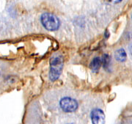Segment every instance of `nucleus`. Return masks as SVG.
I'll return each instance as SVG.
<instances>
[{
    "mask_svg": "<svg viewBox=\"0 0 132 124\" xmlns=\"http://www.w3.org/2000/svg\"><path fill=\"white\" fill-rule=\"evenodd\" d=\"M107 2L109 3H111V4H114V5H115V4H119V3H120L123 0H106Z\"/></svg>",
    "mask_w": 132,
    "mask_h": 124,
    "instance_id": "8",
    "label": "nucleus"
},
{
    "mask_svg": "<svg viewBox=\"0 0 132 124\" xmlns=\"http://www.w3.org/2000/svg\"><path fill=\"white\" fill-rule=\"evenodd\" d=\"M63 68V61L60 56H55L50 60L49 79L52 81H56L61 75Z\"/></svg>",
    "mask_w": 132,
    "mask_h": 124,
    "instance_id": "1",
    "label": "nucleus"
},
{
    "mask_svg": "<svg viewBox=\"0 0 132 124\" xmlns=\"http://www.w3.org/2000/svg\"><path fill=\"white\" fill-rule=\"evenodd\" d=\"M101 65H102V59L99 57H95L90 62V68L93 71L96 73L98 71Z\"/></svg>",
    "mask_w": 132,
    "mask_h": 124,
    "instance_id": "5",
    "label": "nucleus"
},
{
    "mask_svg": "<svg viewBox=\"0 0 132 124\" xmlns=\"http://www.w3.org/2000/svg\"><path fill=\"white\" fill-rule=\"evenodd\" d=\"M60 108L65 112H73L77 110L79 107V104L77 101L70 98L64 97L60 101Z\"/></svg>",
    "mask_w": 132,
    "mask_h": 124,
    "instance_id": "3",
    "label": "nucleus"
},
{
    "mask_svg": "<svg viewBox=\"0 0 132 124\" xmlns=\"http://www.w3.org/2000/svg\"><path fill=\"white\" fill-rule=\"evenodd\" d=\"M104 36H105V38H106V39L109 37V32L107 31V30L105 32V33H104Z\"/></svg>",
    "mask_w": 132,
    "mask_h": 124,
    "instance_id": "9",
    "label": "nucleus"
},
{
    "mask_svg": "<svg viewBox=\"0 0 132 124\" xmlns=\"http://www.w3.org/2000/svg\"><path fill=\"white\" fill-rule=\"evenodd\" d=\"M110 62H111V58L107 54H105L103 55L102 58V64L105 70H108L110 66Z\"/></svg>",
    "mask_w": 132,
    "mask_h": 124,
    "instance_id": "7",
    "label": "nucleus"
},
{
    "mask_svg": "<svg viewBox=\"0 0 132 124\" xmlns=\"http://www.w3.org/2000/svg\"><path fill=\"white\" fill-rule=\"evenodd\" d=\"M90 118L93 124H105L106 123V117L104 111L99 108H95L92 110Z\"/></svg>",
    "mask_w": 132,
    "mask_h": 124,
    "instance_id": "4",
    "label": "nucleus"
},
{
    "mask_svg": "<svg viewBox=\"0 0 132 124\" xmlns=\"http://www.w3.org/2000/svg\"><path fill=\"white\" fill-rule=\"evenodd\" d=\"M114 57L118 62H124L127 60V54L123 48H120L114 53Z\"/></svg>",
    "mask_w": 132,
    "mask_h": 124,
    "instance_id": "6",
    "label": "nucleus"
},
{
    "mask_svg": "<svg viewBox=\"0 0 132 124\" xmlns=\"http://www.w3.org/2000/svg\"><path fill=\"white\" fill-rule=\"evenodd\" d=\"M131 21H132V13H131Z\"/></svg>",
    "mask_w": 132,
    "mask_h": 124,
    "instance_id": "10",
    "label": "nucleus"
},
{
    "mask_svg": "<svg viewBox=\"0 0 132 124\" xmlns=\"http://www.w3.org/2000/svg\"><path fill=\"white\" fill-rule=\"evenodd\" d=\"M40 21L43 27L48 31H56L60 27V21L56 15L45 13L40 17Z\"/></svg>",
    "mask_w": 132,
    "mask_h": 124,
    "instance_id": "2",
    "label": "nucleus"
}]
</instances>
